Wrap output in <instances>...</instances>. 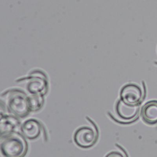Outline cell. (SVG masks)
<instances>
[{
	"label": "cell",
	"instance_id": "1",
	"mask_svg": "<svg viewBox=\"0 0 157 157\" xmlns=\"http://www.w3.org/2000/svg\"><path fill=\"white\" fill-rule=\"evenodd\" d=\"M1 104L10 114L20 118L27 117L31 112L29 96L19 89H11L2 93Z\"/></svg>",
	"mask_w": 157,
	"mask_h": 157
},
{
	"label": "cell",
	"instance_id": "2",
	"mask_svg": "<svg viewBox=\"0 0 157 157\" xmlns=\"http://www.w3.org/2000/svg\"><path fill=\"white\" fill-rule=\"evenodd\" d=\"M0 149L4 157H25L28 145L21 133L13 132L1 136Z\"/></svg>",
	"mask_w": 157,
	"mask_h": 157
},
{
	"label": "cell",
	"instance_id": "3",
	"mask_svg": "<svg viewBox=\"0 0 157 157\" xmlns=\"http://www.w3.org/2000/svg\"><path fill=\"white\" fill-rule=\"evenodd\" d=\"M120 99L132 105H140L145 97L144 90L136 83H130L124 85L120 93Z\"/></svg>",
	"mask_w": 157,
	"mask_h": 157
},
{
	"label": "cell",
	"instance_id": "4",
	"mask_svg": "<svg viewBox=\"0 0 157 157\" xmlns=\"http://www.w3.org/2000/svg\"><path fill=\"white\" fill-rule=\"evenodd\" d=\"M26 89L31 95L44 96L48 89V82L44 73L34 72L27 79Z\"/></svg>",
	"mask_w": 157,
	"mask_h": 157
},
{
	"label": "cell",
	"instance_id": "5",
	"mask_svg": "<svg viewBox=\"0 0 157 157\" xmlns=\"http://www.w3.org/2000/svg\"><path fill=\"white\" fill-rule=\"evenodd\" d=\"M75 144L82 148H88L94 145L97 140V134L94 130L89 126H81L74 132Z\"/></svg>",
	"mask_w": 157,
	"mask_h": 157
},
{
	"label": "cell",
	"instance_id": "6",
	"mask_svg": "<svg viewBox=\"0 0 157 157\" xmlns=\"http://www.w3.org/2000/svg\"><path fill=\"white\" fill-rule=\"evenodd\" d=\"M140 112V105H132L124 102L120 99L115 105L117 116L124 122H131L136 120Z\"/></svg>",
	"mask_w": 157,
	"mask_h": 157
},
{
	"label": "cell",
	"instance_id": "7",
	"mask_svg": "<svg viewBox=\"0 0 157 157\" xmlns=\"http://www.w3.org/2000/svg\"><path fill=\"white\" fill-rule=\"evenodd\" d=\"M21 133L29 140H35L39 137L42 131V126L39 121L34 118L26 120L20 127Z\"/></svg>",
	"mask_w": 157,
	"mask_h": 157
},
{
	"label": "cell",
	"instance_id": "8",
	"mask_svg": "<svg viewBox=\"0 0 157 157\" xmlns=\"http://www.w3.org/2000/svg\"><path fill=\"white\" fill-rule=\"evenodd\" d=\"M140 115L143 121L150 126L157 125V101L146 102L142 107Z\"/></svg>",
	"mask_w": 157,
	"mask_h": 157
},
{
	"label": "cell",
	"instance_id": "9",
	"mask_svg": "<svg viewBox=\"0 0 157 157\" xmlns=\"http://www.w3.org/2000/svg\"><path fill=\"white\" fill-rule=\"evenodd\" d=\"M20 125V121L18 117L13 115L1 114L0 131L1 136L15 132Z\"/></svg>",
	"mask_w": 157,
	"mask_h": 157
},
{
	"label": "cell",
	"instance_id": "10",
	"mask_svg": "<svg viewBox=\"0 0 157 157\" xmlns=\"http://www.w3.org/2000/svg\"><path fill=\"white\" fill-rule=\"evenodd\" d=\"M43 96L40 95H29L31 112H37L42 107L44 103Z\"/></svg>",
	"mask_w": 157,
	"mask_h": 157
},
{
	"label": "cell",
	"instance_id": "11",
	"mask_svg": "<svg viewBox=\"0 0 157 157\" xmlns=\"http://www.w3.org/2000/svg\"><path fill=\"white\" fill-rule=\"evenodd\" d=\"M105 157H128L124 152L119 151H112L107 153Z\"/></svg>",
	"mask_w": 157,
	"mask_h": 157
}]
</instances>
